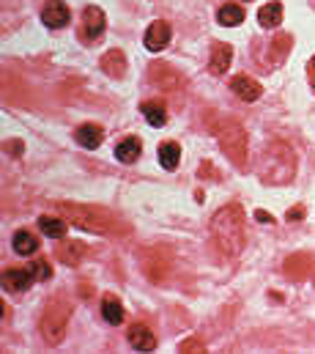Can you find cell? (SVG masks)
<instances>
[{
  "mask_svg": "<svg viewBox=\"0 0 315 354\" xmlns=\"http://www.w3.org/2000/svg\"><path fill=\"white\" fill-rule=\"evenodd\" d=\"M211 236L225 256H238L244 248V209L238 203L222 206L211 217Z\"/></svg>",
  "mask_w": 315,
  "mask_h": 354,
  "instance_id": "1",
  "label": "cell"
},
{
  "mask_svg": "<svg viewBox=\"0 0 315 354\" xmlns=\"http://www.w3.org/2000/svg\"><path fill=\"white\" fill-rule=\"evenodd\" d=\"M296 176V154L288 143L274 140L266 146L263 151V162H260V178L266 184H288Z\"/></svg>",
  "mask_w": 315,
  "mask_h": 354,
  "instance_id": "2",
  "label": "cell"
},
{
  "mask_svg": "<svg viewBox=\"0 0 315 354\" xmlns=\"http://www.w3.org/2000/svg\"><path fill=\"white\" fill-rule=\"evenodd\" d=\"M75 225L79 228H88V231H93V234H124V231H129V228H124L121 225V220L118 217H113L110 212H104V209H93V206H77V203H61L58 206Z\"/></svg>",
  "mask_w": 315,
  "mask_h": 354,
  "instance_id": "3",
  "label": "cell"
},
{
  "mask_svg": "<svg viewBox=\"0 0 315 354\" xmlns=\"http://www.w3.org/2000/svg\"><path fill=\"white\" fill-rule=\"evenodd\" d=\"M217 138H220V146L228 154V160L236 168H244L247 165V132H244V127L238 121H222L217 127Z\"/></svg>",
  "mask_w": 315,
  "mask_h": 354,
  "instance_id": "4",
  "label": "cell"
},
{
  "mask_svg": "<svg viewBox=\"0 0 315 354\" xmlns=\"http://www.w3.org/2000/svg\"><path fill=\"white\" fill-rule=\"evenodd\" d=\"M69 316H72V308L66 302H58L52 299L47 308H44V316H41V335L47 344H61L64 335H66V324H69Z\"/></svg>",
  "mask_w": 315,
  "mask_h": 354,
  "instance_id": "5",
  "label": "cell"
},
{
  "mask_svg": "<svg viewBox=\"0 0 315 354\" xmlns=\"http://www.w3.org/2000/svg\"><path fill=\"white\" fill-rule=\"evenodd\" d=\"M104 25H107L104 11L99 6H88L82 11V30H79V36H85L88 41H93V39H99L104 33Z\"/></svg>",
  "mask_w": 315,
  "mask_h": 354,
  "instance_id": "6",
  "label": "cell"
},
{
  "mask_svg": "<svg viewBox=\"0 0 315 354\" xmlns=\"http://www.w3.org/2000/svg\"><path fill=\"white\" fill-rule=\"evenodd\" d=\"M69 17H72V11H69V6H66V3H61V0H50V3L44 6V11H41L44 25H47V28H52V30L66 28V25H69Z\"/></svg>",
  "mask_w": 315,
  "mask_h": 354,
  "instance_id": "7",
  "label": "cell"
},
{
  "mask_svg": "<svg viewBox=\"0 0 315 354\" xmlns=\"http://www.w3.org/2000/svg\"><path fill=\"white\" fill-rule=\"evenodd\" d=\"M231 61H233V47H231L228 41H217V44L211 47V58H209V72L220 77V75H225V72H228Z\"/></svg>",
  "mask_w": 315,
  "mask_h": 354,
  "instance_id": "8",
  "label": "cell"
},
{
  "mask_svg": "<svg viewBox=\"0 0 315 354\" xmlns=\"http://www.w3.org/2000/svg\"><path fill=\"white\" fill-rule=\"evenodd\" d=\"M170 25L164 22V19H157V22H151L149 25V30H146V50H151V53H159V50H164V44L170 41Z\"/></svg>",
  "mask_w": 315,
  "mask_h": 354,
  "instance_id": "9",
  "label": "cell"
},
{
  "mask_svg": "<svg viewBox=\"0 0 315 354\" xmlns=\"http://www.w3.org/2000/svg\"><path fill=\"white\" fill-rule=\"evenodd\" d=\"M126 338H129L132 349H137V352H154V349H157V338H154V333H151L146 324H135V327H129Z\"/></svg>",
  "mask_w": 315,
  "mask_h": 354,
  "instance_id": "10",
  "label": "cell"
},
{
  "mask_svg": "<svg viewBox=\"0 0 315 354\" xmlns=\"http://www.w3.org/2000/svg\"><path fill=\"white\" fill-rule=\"evenodd\" d=\"M99 66H102V72L110 75L113 80H121V77L126 75V58H124L121 50H110V53H104L102 61H99Z\"/></svg>",
  "mask_w": 315,
  "mask_h": 354,
  "instance_id": "11",
  "label": "cell"
},
{
  "mask_svg": "<svg viewBox=\"0 0 315 354\" xmlns=\"http://www.w3.org/2000/svg\"><path fill=\"white\" fill-rule=\"evenodd\" d=\"M33 280H36L33 269H6L3 272V286L8 291H25L33 286Z\"/></svg>",
  "mask_w": 315,
  "mask_h": 354,
  "instance_id": "12",
  "label": "cell"
},
{
  "mask_svg": "<svg viewBox=\"0 0 315 354\" xmlns=\"http://www.w3.org/2000/svg\"><path fill=\"white\" fill-rule=\"evenodd\" d=\"M231 88H233V93H236L238 99H244V102H255V99H260V93H263L260 83H255V80L247 77V75L233 77V80H231Z\"/></svg>",
  "mask_w": 315,
  "mask_h": 354,
  "instance_id": "13",
  "label": "cell"
},
{
  "mask_svg": "<svg viewBox=\"0 0 315 354\" xmlns=\"http://www.w3.org/2000/svg\"><path fill=\"white\" fill-rule=\"evenodd\" d=\"M285 274L291 277V280H305L307 274H310V269H313V256H307V253H296V256H291L288 261H285Z\"/></svg>",
  "mask_w": 315,
  "mask_h": 354,
  "instance_id": "14",
  "label": "cell"
},
{
  "mask_svg": "<svg viewBox=\"0 0 315 354\" xmlns=\"http://www.w3.org/2000/svg\"><path fill=\"white\" fill-rule=\"evenodd\" d=\"M85 242H77V239H72V242H61L58 245V259H61V264L66 266H77L82 261V256H85Z\"/></svg>",
  "mask_w": 315,
  "mask_h": 354,
  "instance_id": "15",
  "label": "cell"
},
{
  "mask_svg": "<svg viewBox=\"0 0 315 354\" xmlns=\"http://www.w3.org/2000/svg\"><path fill=\"white\" fill-rule=\"evenodd\" d=\"M75 138H77V143L82 149H99L102 140H104V132L96 124H82L77 132H75Z\"/></svg>",
  "mask_w": 315,
  "mask_h": 354,
  "instance_id": "16",
  "label": "cell"
},
{
  "mask_svg": "<svg viewBox=\"0 0 315 354\" xmlns=\"http://www.w3.org/2000/svg\"><path fill=\"white\" fill-rule=\"evenodd\" d=\"M140 151H143V143H140L137 138H126V140H121V143L115 146V157H118V162H126V165L137 162Z\"/></svg>",
  "mask_w": 315,
  "mask_h": 354,
  "instance_id": "17",
  "label": "cell"
},
{
  "mask_svg": "<svg viewBox=\"0 0 315 354\" xmlns=\"http://www.w3.org/2000/svg\"><path fill=\"white\" fill-rule=\"evenodd\" d=\"M178 160H181V146L175 140H164L159 146V162L164 171H175L178 168Z\"/></svg>",
  "mask_w": 315,
  "mask_h": 354,
  "instance_id": "18",
  "label": "cell"
},
{
  "mask_svg": "<svg viewBox=\"0 0 315 354\" xmlns=\"http://www.w3.org/2000/svg\"><path fill=\"white\" fill-rule=\"evenodd\" d=\"M102 316H104V322H110V324H121L124 322V305H121V299L118 297H113V294H107L104 299H102Z\"/></svg>",
  "mask_w": 315,
  "mask_h": 354,
  "instance_id": "19",
  "label": "cell"
},
{
  "mask_svg": "<svg viewBox=\"0 0 315 354\" xmlns=\"http://www.w3.org/2000/svg\"><path fill=\"white\" fill-rule=\"evenodd\" d=\"M217 19H220V25H225V28H236V25L244 22V8L236 6V3H225V6L220 8Z\"/></svg>",
  "mask_w": 315,
  "mask_h": 354,
  "instance_id": "20",
  "label": "cell"
},
{
  "mask_svg": "<svg viewBox=\"0 0 315 354\" xmlns=\"http://www.w3.org/2000/svg\"><path fill=\"white\" fill-rule=\"evenodd\" d=\"M14 250L19 256H33L39 250V239L30 234V231H17L14 234Z\"/></svg>",
  "mask_w": 315,
  "mask_h": 354,
  "instance_id": "21",
  "label": "cell"
},
{
  "mask_svg": "<svg viewBox=\"0 0 315 354\" xmlns=\"http://www.w3.org/2000/svg\"><path fill=\"white\" fill-rule=\"evenodd\" d=\"M280 19H283V3H266L258 11V22L263 28H274V25H280Z\"/></svg>",
  "mask_w": 315,
  "mask_h": 354,
  "instance_id": "22",
  "label": "cell"
},
{
  "mask_svg": "<svg viewBox=\"0 0 315 354\" xmlns=\"http://www.w3.org/2000/svg\"><path fill=\"white\" fill-rule=\"evenodd\" d=\"M143 115H146V121L151 124V127H164V121H167V110H164V104L162 102H143Z\"/></svg>",
  "mask_w": 315,
  "mask_h": 354,
  "instance_id": "23",
  "label": "cell"
},
{
  "mask_svg": "<svg viewBox=\"0 0 315 354\" xmlns=\"http://www.w3.org/2000/svg\"><path fill=\"white\" fill-rule=\"evenodd\" d=\"M39 228L50 236V239H61L66 234V223L58 217H39Z\"/></svg>",
  "mask_w": 315,
  "mask_h": 354,
  "instance_id": "24",
  "label": "cell"
},
{
  "mask_svg": "<svg viewBox=\"0 0 315 354\" xmlns=\"http://www.w3.org/2000/svg\"><path fill=\"white\" fill-rule=\"evenodd\" d=\"M151 80H154L157 86H162L164 91H170V83H181V77H178V75H173V72L167 69V64H154Z\"/></svg>",
  "mask_w": 315,
  "mask_h": 354,
  "instance_id": "25",
  "label": "cell"
},
{
  "mask_svg": "<svg viewBox=\"0 0 315 354\" xmlns=\"http://www.w3.org/2000/svg\"><path fill=\"white\" fill-rule=\"evenodd\" d=\"M288 47H291V36H288V33H283V36L271 39V58H274V61H277V58H283V55L288 53Z\"/></svg>",
  "mask_w": 315,
  "mask_h": 354,
  "instance_id": "26",
  "label": "cell"
},
{
  "mask_svg": "<svg viewBox=\"0 0 315 354\" xmlns=\"http://www.w3.org/2000/svg\"><path fill=\"white\" fill-rule=\"evenodd\" d=\"M30 269H33V274H36L39 280H50V277H52V269H50L47 261H33Z\"/></svg>",
  "mask_w": 315,
  "mask_h": 354,
  "instance_id": "27",
  "label": "cell"
},
{
  "mask_svg": "<svg viewBox=\"0 0 315 354\" xmlns=\"http://www.w3.org/2000/svg\"><path fill=\"white\" fill-rule=\"evenodd\" d=\"M305 214H307V209H305L302 203H296V206H291V209H288L285 220H288V223H299V220H305Z\"/></svg>",
  "mask_w": 315,
  "mask_h": 354,
  "instance_id": "28",
  "label": "cell"
},
{
  "mask_svg": "<svg viewBox=\"0 0 315 354\" xmlns=\"http://www.w3.org/2000/svg\"><path fill=\"white\" fill-rule=\"evenodd\" d=\"M178 349H181V352H206V346H203L198 338H189V341H184Z\"/></svg>",
  "mask_w": 315,
  "mask_h": 354,
  "instance_id": "29",
  "label": "cell"
},
{
  "mask_svg": "<svg viewBox=\"0 0 315 354\" xmlns=\"http://www.w3.org/2000/svg\"><path fill=\"white\" fill-rule=\"evenodd\" d=\"M307 80H310V86L315 91V55L310 58V64H307Z\"/></svg>",
  "mask_w": 315,
  "mask_h": 354,
  "instance_id": "30",
  "label": "cell"
},
{
  "mask_svg": "<svg viewBox=\"0 0 315 354\" xmlns=\"http://www.w3.org/2000/svg\"><path fill=\"white\" fill-rule=\"evenodd\" d=\"M255 217H258L260 223H274V217H271L269 212H255Z\"/></svg>",
  "mask_w": 315,
  "mask_h": 354,
  "instance_id": "31",
  "label": "cell"
}]
</instances>
